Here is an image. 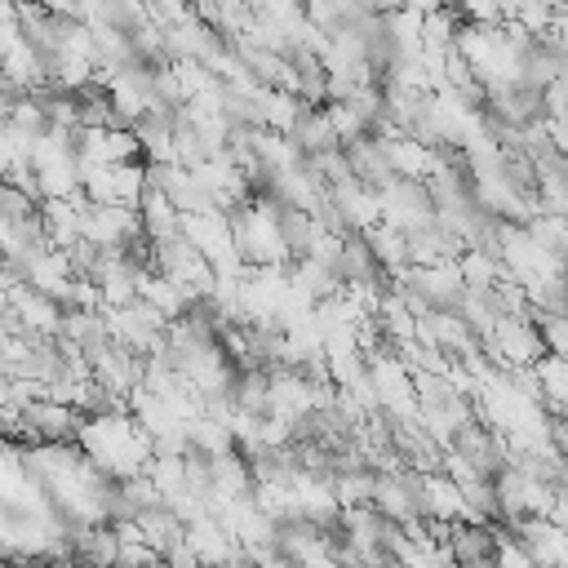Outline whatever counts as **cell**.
I'll use <instances>...</instances> for the list:
<instances>
[{"instance_id": "7", "label": "cell", "mask_w": 568, "mask_h": 568, "mask_svg": "<svg viewBox=\"0 0 568 568\" xmlns=\"http://www.w3.org/2000/svg\"><path fill=\"white\" fill-rule=\"evenodd\" d=\"M537 333H541L546 355L568 359V315H537Z\"/></svg>"}, {"instance_id": "2", "label": "cell", "mask_w": 568, "mask_h": 568, "mask_svg": "<svg viewBox=\"0 0 568 568\" xmlns=\"http://www.w3.org/2000/svg\"><path fill=\"white\" fill-rule=\"evenodd\" d=\"M80 422H84L80 408L62 404V399H49V395H36V399L22 404L18 417H13V426H18L22 435L40 439V444H67V439H75V435H80Z\"/></svg>"}, {"instance_id": "5", "label": "cell", "mask_w": 568, "mask_h": 568, "mask_svg": "<svg viewBox=\"0 0 568 568\" xmlns=\"http://www.w3.org/2000/svg\"><path fill=\"white\" fill-rule=\"evenodd\" d=\"M422 515L430 524H457V519H470L466 501H462V488L444 475V470H422Z\"/></svg>"}, {"instance_id": "4", "label": "cell", "mask_w": 568, "mask_h": 568, "mask_svg": "<svg viewBox=\"0 0 568 568\" xmlns=\"http://www.w3.org/2000/svg\"><path fill=\"white\" fill-rule=\"evenodd\" d=\"M186 546L204 568H222L231 555H240V541L226 532V524L213 510H200L195 519H186Z\"/></svg>"}, {"instance_id": "6", "label": "cell", "mask_w": 568, "mask_h": 568, "mask_svg": "<svg viewBox=\"0 0 568 568\" xmlns=\"http://www.w3.org/2000/svg\"><path fill=\"white\" fill-rule=\"evenodd\" d=\"M364 244L373 248V257H377V266H382L386 275H399V271L408 266V235H404L399 226L377 222V226L364 231Z\"/></svg>"}, {"instance_id": "8", "label": "cell", "mask_w": 568, "mask_h": 568, "mask_svg": "<svg viewBox=\"0 0 568 568\" xmlns=\"http://www.w3.org/2000/svg\"><path fill=\"white\" fill-rule=\"evenodd\" d=\"M493 568H537V559H532L515 537H497V546H493Z\"/></svg>"}, {"instance_id": "1", "label": "cell", "mask_w": 568, "mask_h": 568, "mask_svg": "<svg viewBox=\"0 0 568 568\" xmlns=\"http://www.w3.org/2000/svg\"><path fill=\"white\" fill-rule=\"evenodd\" d=\"M377 204H382V222L399 226L404 235L435 222V195H430V186L417 182V178H390V182L377 191Z\"/></svg>"}, {"instance_id": "3", "label": "cell", "mask_w": 568, "mask_h": 568, "mask_svg": "<svg viewBox=\"0 0 568 568\" xmlns=\"http://www.w3.org/2000/svg\"><path fill=\"white\" fill-rule=\"evenodd\" d=\"M80 235L93 240L98 248H124L133 235H142V222H138V209H129V204H89L84 200Z\"/></svg>"}]
</instances>
